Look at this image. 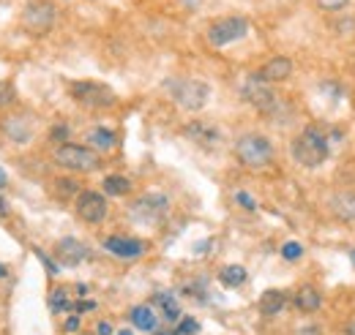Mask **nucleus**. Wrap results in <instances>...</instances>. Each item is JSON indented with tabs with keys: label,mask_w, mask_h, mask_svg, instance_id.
Masks as SVG:
<instances>
[{
	"label": "nucleus",
	"mask_w": 355,
	"mask_h": 335,
	"mask_svg": "<svg viewBox=\"0 0 355 335\" xmlns=\"http://www.w3.org/2000/svg\"><path fill=\"white\" fill-rule=\"evenodd\" d=\"M200 330V325L194 322V319H183L180 325H178V335H194Z\"/></svg>",
	"instance_id": "nucleus-27"
},
{
	"label": "nucleus",
	"mask_w": 355,
	"mask_h": 335,
	"mask_svg": "<svg viewBox=\"0 0 355 335\" xmlns=\"http://www.w3.org/2000/svg\"><path fill=\"white\" fill-rule=\"evenodd\" d=\"M55 25V8L52 3H44V0H31L22 11V28L28 33H46L49 28Z\"/></svg>",
	"instance_id": "nucleus-7"
},
{
	"label": "nucleus",
	"mask_w": 355,
	"mask_h": 335,
	"mask_svg": "<svg viewBox=\"0 0 355 335\" xmlns=\"http://www.w3.org/2000/svg\"><path fill=\"white\" fill-rule=\"evenodd\" d=\"M88 142H90V147H96V150H112L115 142H118V136H115V131L98 126L88 134Z\"/></svg>",
	"instance_id": "nucleus-19"
},
{
	"label": "nucleus",
	"mask_w": 355,
	"mask_h": 335,
	"mask_svg": "<svg viewBox=\"0 0 355 335\" xmlns=\"http://www.w3.org/2000/svg\"><path fill=\"white\" fill-rule=\"evenodd\" d=\"M74 330H80V316H71L66 322V333H74Z\"/></svg>",
	"instance_id": "nucleus-31"
},
{
	"label": "nucleus",
	"mask_w": 355,
	"mask_h": 335,
	"mask_svg": "<svg viewBox=\"0 0 355 335\" xmlns=\"http://www.w3.org/2000/svg\"><path fill=\"white\" fill-rule=\"evenodd\" d=\"M317 6L325 11H342L347 6V0H317Z\"/></svg>",
	"instance_id": "nucleus-28"
},
{
	"label": "nucleus",
	"mask_w": 355,
	"mask_h": 335,
	"mask_svg": "<svg viewBox=\"0 0 355 335\" xmlns=\"http://www.w3.org/2000/svg\"><path fill=\"white\" fill-rule=\"evenodd\" d=\"M55 194L58 197H74V194L80 197V185L69 177H60V180H55Z\"/></svg>",
	"instance_id": "nucleus-23"
},
{
	"label": "nucleus",
	"mask_w": 355,
	"mask_h": 335,
	"mask_svg": "<svg viewBox=\"0 0 355 335\" xmlns=\"http://www.w3.org/2000/svg\"><path fill=\"white\" fill-rule=\"evenodd\" d=\"M0 278H6V267L3 264H0Z\"/></svg>",
	"instance_id": "nucleus-37"
},
{
	"label": "nucleus",
	"mask_w": 355,
	"mask_h": 335,
	"mask_svg": "<svg viewBox=\"0 0 355 335\" xmlns=\"http://www.w3.org/2000/svg\"><path fill=\"white\" fill-rule=\"evenodd\" d=\"M246 33H249V22L243 17H224L208 28V42L214 46H227V44L243 39Z\"/></svg>",
	"instance_id": "nucleus-6"
},
{
	"label": "nucleus",
	"mask_w": 355,
	"mask_h": 335,
	"mask_svg": "<svg viewBox=\"0 0 355 335\" xmlns=\"http://www.w3.org/2000/svg\"><path fill=\"white\" fill-rule=\"evenodd\" d=\"M74 208H77V215L88 224H98L107 218V199L98 191H80Z\"/></svg>",
	"instance_id": "nucleus-9"
},
{
	"label": "nucleus",
	"mask_w": 355,
	"mask_h": 335,
	"mask_svg": "<svg viewBox=\"0 0 355 335\" xmlns=\"http://www.w3.org/2000/svg\"><path fill=\"white\" fill-rule=\"evenodd\" d=\"M0 212H6V202H3V197H0Z\"/></svg>",
	"instance_id": "nucleus-36"
},
{
	"label": "nucleus",
	"mask_w": 355,
	"mask_h": 335,
	"mask_svg": "<svg viewBox=\"0 0 355 335\" xmlns=\"http://www.w3.org/2000/svg\"><path fill=\"white\" fill-rule=\"evenodd\" d=\"M55 161L63 169H69V172H93V169H98V164H101L98 161V153L93 147L71 145V142H66V145H60L55 150Z\"/></svg>",
	"instance_id": "nucleus-3"
},
{
	"label": "nucleus",
	"mask_w": 355,
	"mask_h": 335,
	"mask_svg": "<svg viewBox=\"0 0 355 335\" xmlns=\"http://www.w3.org/2000/svg\"><path fill=\"white\" fill-rule=\"evenodd\" d=\"M235 156L243 167L263 169L273 161V145L268 142L263 134H246L235 142Z\"/></svg>",
	"instance_id": "nucleus-2"
},
{
	"label": "nucleus",
	"mask_w": 355,
	"mask_h": 335,
	"mask_svg": "<svg viewBox=\"0 0 355 335\" xmlns=\"http://www.w3.org/2000/svg\"><path fill=\"white\" fill-rule=\"evenodd\" d=\"M14 101H17V90H14V84L0 82V109H6V107H11Z\"/></svg>",
	"instance_id": "nucleus-25"
},
{
	"label": "nucleus",
	"mask_w": 355,
	"mask_h": 335,
	"mask_svg": "<svg viewBox=\"0 0 355 335\" xmlns=\"http://www.w3.org/2000/svg\"><path fill=\"white\" fill-rule=\"evenodd\" d=\"M118 335H132V330H121Z\"/></svg>",
	"instance_id": "nucleus-38"
},
{
	"label": "nucleus",
	"mask_w": 355,
	"mask_h": 335,
	"mask_svg": "<svg viewBox=\"0 0 355 335\" xmlns=\"http://www.w3.org/2000/svg\"><path fill=\"white\" fill-rule=\"evenodd\" d=\"M167 197H162V194H148V197H142V199H137L134 202V218H142V221H156V218H162L164 212H167Z\"/></svg>",
	"instance_id": "nucleus-10"
},
{
	"label": "nucleus",
	"mask_w": 355,
	"mask_h": 335,
	"mask_svg": "<svg viewBox=\"0 0 355 335\" xmlns=\"http://www.w3.org/2000/svg\"><path fill=\"white\" fill-rule=\"evenodd\" d=\"M153 302H159V305H162V314H164V319H167V322H178V319H180V308H178V302H175V297H173V294H167V292L156 294V297H153Z\"/></svg>",
	"instance_id": "nucleus-21"
},
{
	"label": "nucleus",
	"mask_w": 355,
	"mask_h": 335,
	"mask_svg": "<svg viewBox=\"0 0 355 335\" xmlns=\"http://www.w3.org/2000/svg\"><path fill=\"white\" fill-rule=\"evenodd\" d=\"M284 305H287V294L282 292V289H268V292L260 297V314H263V316H276V314H282Z\"/></svg>",
	"instance_id": "nucleus-16"
},
{
	"label": "nucleus",
	"mask_w": 355,
	"mask_h": 335,
	"mask_svg": "<svg viewBox=\"0 0 355 335\" xmlns=\"http://www.w3.org/2000/svg\"><path fill=\"white\" fill-rule=\"evenodd\" d=\"M132 325L137 330H142V333H153L156 330V325H159V319H156V314H153V308L150 305H137L132 308Z\"/></svg>",
	"instance_id": "nucleus-17"
},
{
	"label": "nucleus",
	"mask_w": 355,
	"mask_h": 335,
	"mask_svg": "<svg viewBox=\"0 0 355 335\" xmlns=\"http://www.w3.org/2000/svg\"><path fill=\"white\" fill-rule=\"evenodd\" d=\"M295 305H298V311H304V314H314V311L322 305V297H320V292H317L314 287H301L298 294H295Z\"/></svg>",
	"instance_id": "nucleus-18"
},
{
	"label": "nucleus",
	"mask_w": 355,
	"mask_h": 335,
	"mask_svg": "<svg viewBox=\"0 0 355 335\" xmlns=\"http://www.w3.org/2000/svg\"><path fill=\"white\" fill-rule=\"evenodd\" d=\"M290 74H293V60H290V57H270L266 66L257 71V77H260V80H266L268 84L284 82Z\"/></svg>",
	"instance_id": "nucleus-14"
},
{
	"label": "nucleus",
	"mask_w": 355,
	"mask_h": 335,
	"mask_svg": "<svg viewBox=\"0 0 355 335\" xmlns=\"http://www.w3.org/2000/svg\"><path fill=\"white\" fill-rule=\"evenodd\" d=\"M301 253H304V246H301V243H293V240H290V243L282 246V256L290 259V262H293V259H301Z\"/></svg>",
	"instance_id": "nucleus-26"
},
{
	"label": "nucleus",
	"mask_w": 355,
	"mask_h": 335,
	"mask_svg": "<svg viewBox=\"0 0 355 335\" xmlns=\"http://www.w3.org/2000/svg\"><path fill=\"white\" fill-rule=\"evenodd\" d=\"M219 281H222L224 287H241L246 281V270L241 264H227L219 273Z\"/></svg>",
	"instance_id": "nucleus-22"
},
{
	"label": "nucleus",
	"mask_w": 355,
	"mask_h": 335,
	"mask_svg": "<svg viewBox=\"0 0 355 335\" xmlns=\"http://www.w3.org/2000/svg\"><path fill=\"white\" fill-rule=\"evenodd\" d=\"M353 259H355V251H353Z\"/></svg>",
	"instance_id": "nucleus-39"
},
{
	"label": "nucleus",
	"mask_w": 355,
	"mask_h": 335,
	"mask_svg": "<svg viewBox=\"0 0 355 335\" xmlns=\"http://www.w3.org/2000/svg\"><path fill=\"white\" fill-rule=\"evenodd\" d=\"M55 256L60 259V264L74 267V264H80L83 259H88V248H85V243H80V240H74V237H63V240L55 246Z\"/></svg>",
	"instance_id": "nucleus-12"
},
{
	"label": "nucleus",
	"mask_w": 355,
	"mask_h": 335,
	"mask_svg": "<svg viewBox=\"0 0 355 335\" xmlns=\"http://www.w3.org/2000/svg\"><path fill=\"white\" fill-rule=\"evenodd\" d=\"M69 93L77 104L90 107V109H107V107L115 104V93L101 82H71Z\"/></svg>",
	"instance_id": "nucleus-5"
},
{
	"label": "nucleus",
	"mask_w": 355,
	"mask_h": 335,
	"mask_svg": "<svg viewBox=\"0 0 355 335\" xmlns=\"http://www.w3.org/2000/svg\"><path fill=\"white\" fill-rule=\"evenodd\" d=\"M104 191H107L110 197H126V194L132 191V183H129L123 174H110V177L104 180Z\"/></svg>",
	"instance_id": "nucleus-20"
},
{
	"label": "nucleus",
	"mask_w": 355,
	"mask_h": 335,
	"mask_svg": "<svg viewBox=\"0 0 355 335\" xmlns=\"http://www.w3.org/2000/svg\"><path fill=\"white\" fill-rule=\"evenodd\" d=\"M235 199L241 202V208H246V210H254V208H257V205H254V199H252V197H249L246 191H238V194H235Z\"/></svg>",
	"instance_id": "nucleus-29"
},
{
	"label": "nucleus",
	"mask_w": 355,
	"mask_h": 335,
	"mask_svg": "<svg viewBox=\"0 0 355 335\" xmlns=\"http://www.w3.org/2000/svg\"><path fill=\"white\" fill-rule=\"evenodd\" d=\"M295 335H322V330H320V327H314V325H306V327L295 330Z\"/></svg>",
	"instance_id": "nucleus-30"
},
{
	"label": "nucleus",
	"mask_w": 355,
	"mask_h": 335,
	"mask_svg": "<svg viewBox=\"0 0 355 335\" xmlns=\"http://www.w3.org/2000/svg\"><path fill=\"white\" fill-rule=\"evenodd\" d=\"M66 134H69V131H66L63 126H60V128H52V136H66Z\"/></svg>",
	"instance_id": "nucleus-35"
},
{
	"label": "nucleus",
	"mask_w": 355,
	"mask_h": 335,
	"mask_svg": "<svg viewBox=\"0 0 355 335\" xmlns=\"http://www.w3.org/2000/svg\"><path fill=\"white\" fill-rule=\"evenodd\" d=\"M49 305H52V311H69V308H74L71 300H69V289H55Z\"/></svg>",
	"instance_id": "nucleus-24"
},
{
	"label": "nucleus",
	"mask_w": 355,
	"mask_h": 335,
	"mask_svg": "<svg viewBox=\"0 0 355 335\" xmlns=\"http://www.w3.org/2000/svg\"><path fill=\"white\" fill-rule=\"evenodd\" d=\"M104 248L112 253V256H121V259H137L145 253V243L142 240H134V237H121V235H112L104 240Z\"/></svg>",
	"instance_id": "nucleus-11"
},
{
	"label": "nucleus",
	"mask_w": 355,
	"mask_h": 335,
	"mask_svg": "<svg viewBox=\"0 0 355 335\" xmlns=\"http://www.w3.org/2000/svg\"><path fill=\"white\" fill-rule=\"evenodd\" d=\"M98 335H112V327H110L107 322H101V325H98Z\"/></svg>",
	"instance_id": "nucleus-33"
},
{
	"label": "nucleus",
	"mask_w": 355,
	"mask_h": 335,
	"mask_svg": "<svg viewBox=\"0 0 355 335\" xmlns=\"http://www.w3.org/2000/svg\"><path fill=\"white\" fill-rule=\"evenodd\" d=\"M211 98V87L200 80H180L173 84V101L186 112H200Z\"/></svg>",
	"instance_id": "nucleus-4"
},
{
	"label": "nucleus",
	"mask_w": 355,
	"mask_h": 335,
	"mask_svg": "<svg viewBox=\"0 0 355 335\" xmlns=\"http://www.w3.org/2000/svg\"><path fill=\"white\" fill-rule=\"evenodd\" d=\"M345 335H355V316L347 319V325H345Z\"/></svg>",
	"instance_id": "nucleus-32"
},
{
	"label": "nucleus",
	"mask_w": 355,
	"mask_h": 335,
	"mask_svg": "<svg viewBox=\"0 0 355 335\" xmlns=\"http://www.w3.org/2000/svg\"><path fill=\"white\" fill-rule=\"evenodd\" d=\"M183 136L191 139L194 145L205 147V150H211V147L219 145V131L214 126H208V123H200V120H194V123H189V126L183 128Z\"/></svg>",
	"instance_id": "nucleus-13"
},
{
	"label": "nucleus",
	"mask_w": 355,
	"mask_h": 335,
	"mask_svg": "<svg viewBox=\"0 0 355 335\" xmlns=\"http://www.w3.org/2000/svg\"><path fill=\"white\" fill-rule=\"evenodd\" d=\"M243 98H246L252 107H257L260 112H270V109L276 107V93H273L270 84H268L266 80H260L257 74L246 80V84H243Z\"/></svg>",
	"instance_id": "nucleus-8"
},
{
	"label": "nucleus",
	"mask_w": 355,
	"mask_h": 335,
	"mask_svg": "<svg viewBox=\"0 0 355 335\" xmlns=\"http://www.w3.org/2000/svg\"><path fill=\"white\" fill-rule=\"evenodd\" d=\"M331 210L339 221H355V191H336L331 197Z\"/></svg>",
	"instance_id": "nucleus-15"
},
{
	"label": "nucleus",
	"mask_w": 355,
	"mask_h": 335,
	"mask_svg": "<svg viewBox=\"0 0 355 335\" xmlns=\"http://www.w3.org/2000/svg\"><path fill=\"white\" fill-rule=\"evenodd\" d=\"M6 185H8V174L0 169V188H6Z\"/></svg>",
	"instance_id": "nucleus-34"
},
{
	"label": "nucleus",
	"mask_w": 355,
	"mask_h": 335,
	"mask_svg": "<svg viewBox=\"0 0 355 335\" xmlns=\"http://www.w3.org/2000/svg\"><path fill=\"white\" fill-rule=\"evenodd\" d=\"M293 159L306 169L322 167L328 159V139L320 128H304L295 139H293Z\"/></svg>",
	"instance_id": "nucleus-1"
}]
</instances>
